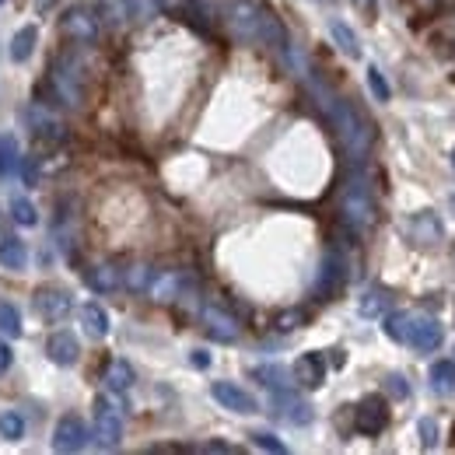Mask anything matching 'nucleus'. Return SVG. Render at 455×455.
I'll use <instances>...</instances> for the list:
<instances>
[{"label": "nucleus", "mask_w": 455, "mask_h": 455, "mask_svg": "<svg viewBox=\"0 0 455 455\" xmlns=\"http://www.w3.org/2000/svg\"><path fill=\"white\" fill-rule=\"evenodd\" d=\"M291 63H294L298 77H305L308 95L315 99V106H319V109H323V116L330 119V126H333L337 140L343 144V151H347L354 162H361V158L368 155L371 140H375V126H371V119L361 113V109H357L350 99H343L340 92H333V88H330L323 77H315V74L308 70L305 57H298L294 50H291Z\"/></svg>", "instance_id": "1"}, {"label": "nucleus", "mask_w": 455, "mask_h": 455, "mask_svg": "<svg viewBox=\"0 0 455 455\" xmlns=\"http://www.w3.org/2000/svg\"><path fill=\"white\" fill-rule=\"evenodd\" d=\"M225 21L235 39L242 43H256V46H274V50H287V32L281 18L267 7H259L256 0H231L225 11Z\"/></svg>", "instance_id": "2"}, {"label": "nucleus", "mask_w": 455, "mask_h": 455, "mask_svg": "<svg viewBox=\"0 0 455 455\" xmlns=\"http://www.w3.org/2000/svg\"><path fill=\"white\" fill-rule=\"evenodd\" d=\"M340 221L354 235H364L379 225V200H375V189L364 175H354L347 179L340 189Z\"/></svg>", "instance_id": "3"}, {"label": "nucleus", "mask_w": 455, "mask_h": 455, "mask_svg": "<svg viewBox=\"0 0 455 455\" xmlns=\"http://www.w3.org/2000/svg\"><path fill=\"white\" fill-rule=\"evenodd\" d=\"M50 88L57 95L60 106L67 109H81L84 106V77H81V63L74 57H57L50 63Z\"/></svg>", "instance_id": "4"}, {"label": "nucleus", "mask_w": 455, "mask_h": 455, "mask_svg": "<svg viewBox=\"0 0 455 455\" xmlns=\"http://www.w3.org/2000/svg\"><path fill=\"white\" fill-rule=\"evenodd\" d=\"M92 442L106 452L119 449L123 442V410L109 396L95 399V427H92Z\"/></svg>", "instance_id": "5"}, {"label": "nucleus", "mask_w": 455, "mask_h": 455, "mask_svg": "<svg viewBox=\"0 0 455 455\" xmlns=\"http://www.w3.org/2000/svg\"><path fill=\"white\" fill-rule=\"evenodd\" d=\"M60 28H63V36H67L70 43H77V46H92V43H99L102 18H99V11H92V7H84V4H77V7H70V11L63 14Z\"/></svg>", "instance_id": "6"}, {"label": "nucleus", "mask_w": 455, "mask_h": 455, "mask_svg": "<svg viewBox=\"0 0 455 455\" xmlns=\"http://www.w3.org/2000/svg\"><path fill=\"white\" fill-rule=\"evenodd\" d=\"M25 123H28V133H32L36 148H60L67 140V126L43 102H36V106L25 109Z\"/></svg>", "instance_id": "7"}, {"label": "nucleus", "mask_w": 455, "mask_h": 455, "mask_svg": "<svg viewBox=\"0 0 455 455\" xmlns=\"http://www.w3.org/2000/svg\"><path fill=\"white\" fill-rule=\"evenodd\" d=\"M32 308L46 323H63L70 315V308H74V294L60 284H43L36 287V294H32Z\"/></svg>", "instance_id": "8"}, {"label": "nucleus", "mask_w": 455, "mask_h": 455, "mask_svg": "<svg viewBox=\"0 0 455 455\" xmlns=\"http://www.w3.org/2000/svg\"><path fill=\"white\" fill-rule=\"evenodd\" d=\"M389 424V406L382 396H364L354 406V431L364 435V438H375L382 435Z\"/></svg>", "instance_id": "9"}, {"label": "nucleus", "mask_w": 455, "mask_h": 455, "mask_svg": "<svg viewBox=\"0 0 455 455\" xmlns=\"http://www.w3.org/2000/svg\"><path fill=\"white\" fill-rule=\"evenodd\" d=\"M406 235L417 249H435L445 242V225L435 211H417L410 221H406Z\"/></svg>", "instance_id": "10"}, {"label": "nucleus", "mask_w": 455, "mask_h": 455, "mask_svg": "<svg viewBox=\"0 0 455 455\" xmlns=\"http://www.w3.org/2000/svg\"><path fill=\"white\" fill-rule=\"evenodd\" d=\"M88 442H92V427L77 413L60 417L57 431H53V449L57 452H81V449H88Z\"/></svg>", "instance_id": "11"}, {"label": "nucleus", "mask_w": 455, "mask_h": 455, "mask_svg": "<svg viewBox=\"0 0 455 455\" xmlns=\"http://www.w3.org/2000/svg\"><path fill=\"white\" fill-rule=\"evenodd\" d=\"M200 323H204V333H207L211 340H218V343H235L238 337H242L238 319H235L231 312H225L221 305H204Z\"/></svg>", "instance_id": "12"}, {"label": "nucleus", "mask_w": 455, "mask_h": 455, "mask_svg": "<svg viewBox=\"0 0 455 455\" xmlns=\"http://www.w3.org/2000/svg\"><path fill=\"white\" fill-rule=\"evenodd\" d=\"M343 281H347V263H343V256L337 252V249H330V252L323 256V263H319L315 298H333V294L343 287Z\"/></svg>", "instance_id": "13"}, {"label": "nucleus", "mask_w": 455, "mask_h": 455, "mask_svg": "<svg viewBox=\"0 0 455 455\" xmlns=\"http://www.w3.org/2000/svg\"><path fill=\"white\" fill-rule=\"evenodd\" d=\"M211 396L218 399L225 410H231V413H256L259 410V399L252 396V393H245L242 386H235V382H214L211 386Z\"/></svg>", "instance_id": "14"}, {"label": "nucleus", "mask_w": 455, "mask_h": 455, "mask_svg": "<svg viewBox=\"0 0 455 455\" xmlns=\"http://www.w3.org/2000/svg\"><path fill=\"white\" fill-rule=\"evenodd\" d=\"M406 343L413 347V350H420V354H431V350H438L442 347V323L438 319H413L410 315V330H406Z\"/></svg>", "instance_id": "15"}, {"label": "nucleus", "mask_w": 455, "mask_h": 455, "mask_svg": "<svg viewBox=\"0 0 455 455\" xmlns=\"http://www.w3.org/2000/svg\"><path fill=\"white\" fill-rule=\"evenodd\" d=\"M270 410L277 413V417H284L287 424H312V406L305 403V399H298L291 389H281V393H274L270 396Z\"/></svg>", "instance_id": "16"}, {"label": "nucleus", "mask_w": 455, "mask_h": 455, "mask_svg": "<svg viewBox=\"0 0 455 455\" xmlns=\"http://www.w3.org/2000/svg\"><path fill=\"white\" fill-rule=\"evenodd\" d=\"M291 375H294V382L301 389H319L326 382V361H323V354H301L294 361V371Z\"/></svg>", "instance_id": "17"}, {"label": "nucleus", "mask_w": 455, "mask_h": 455, "mask_svg": "<svg viewBox=\"0 0 455 455\" xmlns=\"http://www.w3.org/2000/svg\"><path fill=\"white\" fill-rule=\"evenodd\" d=\"M46 354H50L53 364L70 368V364H77V357H81V343H77V337H74L70 330H60V333H53V337L46 340Z\"/></svg>", "instance_id": "18"}, {"label": "nucleus", "mask_w": 455, "mask_h": 455, "mask_svg": "<svg viewBox=\"0 0 455 455\" xmlns=\"http://www.w3.org/2000/svg\"><path fill=\"white\" fill-rule=\"evenodd\" d=\"M186 287H189V277H186L182 270H165V274H155L148 294H151L155 301H175V298L186 294Z\"/></svg>", "instance_id": "19"}, {"label": "nucleus", "mask_w": 455, "mask_h": 455, "mask_svg": "<svg viewBox=\"0 0 455 455\" xmlns=\"http://www.w3.org/2000/svg\"><path fill=\"white\" fill-rule=\"evenodd\" d=\"M77 315H81V326H84V333L92 337V340H106L109 337V312L99 305V301H84L81 308H77Z\"/></svg>", "instance_id": "20"}, {"label": "nucleus", "mask_w": 455, "mask_h": 455, "mask_svg": "<svg viewBox=\"0 0 455 455\" xmlns=\"http://www.w3.org/2000/svg\"><path fill=\"white\" fill-rule=\"evenodd\" d=\"M102 382H106V389H109V393H116V396H123L126 389H133L137 375H133L130 361L116 357V361H109V364H106V375H102Z\"/></svg>", "instance_id": "21"}, {"label": "nucleus", "mask_w": 455, "mask_h": 455, "mask_svg": "<svg viewBox=\"0 0 455 455\" xmlns=\"http://www.w3.org/2000/svg\"><path fill=\"white\" fill-rule=\"evenodd\" d=\"M88 287L99 291V294H109V291H119L123 287V270L116 263H99L88 270Z\"/></svg>", "instance_id": "22"}, {"label": "nucleus", "mask_w": 455, "mask_h": 455, "mask_svg": "<svg viewBox=\"0 0 455 455\" xmlns=\"http://www.w3.org/2000/svg\"><path fill=\"white\" fill-rule=\"evenodd\" d=\"M252 379L259 382V386H267L270 393H281V389H291V371H287L284 364H256L252 368Z\"/></svg>", "instance_id": "23"}, {"label": "nucleus", "mask_w": 455, "mask_h": 455, "mask_svg": "<svg viewBox=\"0 0 455 455\" xmlns=\"http://www.w3.org/2000/svg\"><path fill=\"white\" fill-rule=\"evenodd\" d=\"M330 36H333V43L340 46V53L347 60H357L361 57V39H357V32L347 25V21H340V18H333L330 21Z\"/></svg>", "instance_id": "24"}, {"label": "nucleus", "mask_w": 455, "mask_h": 455, "mask_svg": "<svg viewBox=\"0 0 455 455\" xmlns=\"http://www.w3.org/2000/svg\"><path fill=\"white\" fill-rule=\"evenodd\" d=\"M25 263H28V249H25V242L14 238V235L0 238V267H4V270H25Z\"/></svg>", "instance_id": "25"}, {"label": "nucleus", "mask_w": 455, "mask_h": 455, "mask_svg": "<svg viewBox=\"0 0 455 455\" xmlns=\"http://www.w3.org/2000/svg\"><path fill=\"white\" fill-rule=\"evenodd\" d=\"M36 43H39V28L36 25H25V28H18L14 32V39H11V60L14 63H25V60L36 53Z\"/></svg>", "instance_id": "26"}, {"label": "nucleus", "mask_w": 455, "mask_h": 455, "mask_svg": "<svg viewBox=\"0 0 455 455\" xmlns=\"http://www.w3.org/2000/svg\"><path fill=\"white\" fill-rule=\"evenodd\" d=\"M431 389L438 396H452L455 393V361L452 357H442L431 364Z\"/></svg>", "instance_id": "27"}, {"label": "nucleus", "mask_w": 455, "mask_h": 455, "mask_svg": "<svg viewBox=\"0 0 455 455\" xmlns=\"http://www.w3.org/2000/svg\"><path fill=\"white\" fill-rule=\"evenodd\" d=\"M151 281H155V270H151L148 263H133V267H126V270H123V287H126V291L148 294Z\"/></svg>", "instance_id": "28"}, {"label": "nucleus", "mask_w": 455, "mask_h": 455, "mask_svg": "<svg viewBox=\"0 0 455 455\" xmlns=\"http://www.w3.org/2000/svg\"><path fill=\"white\" fill-rule=\"evenodd\" d=\"M386 308H389V291H382V287H371L357 305V312L364 319H379V315H386Z\"/></svg>", "instance_id": "29"}, {"label": "nucleus", "mask_w": 455, "mask_h": 455, "mask_svg": "<svg viewBox=\"0 0 455 455\" xmlns=\"http://www.w3.org/2000/svg\"><path fill=\"white\" fill-rule=\"evenodd\" d=\"M21 165L18 158V140L11 133H0V179H11Z\"/></svg>", "instance_id": "30"}, {"label": "nucleus", "mask_w": 455, "mask_h": 455, "mask_svg": "<svg viewBox=\"0 0 455 455\" xmlns=\"http://www.w3.org/2000/svg\"><path fill=\"white\" fill-rule=\"evenodd\" d=\"M0 438L4 442H21L25 438V417L18 410H0Z\"/></svg>", "instance_id": "31"}, {"label": "nucleus", "mask_w": 455, "mask_h": 455, "mask_svg": "<svg viewBox=\"0 0 455 455\" xmlns=\"http://www.w3.org/2000/svg\"><path fill=\"white\" fill-rule=\"evenodd\" d=\"M21 330H25V326H21V308L11 305V301H0V333L11 337V340H18Z\"/></svg>", "instance_id": "32"}, {"label": "nucleus", "mask_w": 455, "mask_h": 455, "mask_svg": "<svg viewBox=\"0 0 455 455\" xmlns=\"http://www.w3.org/2000/svg\"><path fill=\"white\" fill-rule=\"evenodd\" d=\"M11 221L21 228H36L39 225V211L32 207V200L18 196V200H11Z\"/></svg>", "instance_id": "33"}, {"label": "nucleus", "mask_w": 455, "mask_h": 455, "mask_svg": "<svg viewBox=\"0 0 455 455\" xmlns=\"http://www.w3.org/2000/svg\"><path fill=\"white\" fill-rule=\"evenodd\" d=\"M382 330L393 337V340H399V343H406V330H410V315L406 312H389V315H382Z\"/></svg>", "instance_id": "34"}, {"label": "nucleus", "mask_w": 455, "mask_h": 455, "mask_svg": "<svg viewBox=\"0 0 455 455\" xmlns=\"http://www.w3.org/2000/svg\"><path fill=\"white\" fill-rule=\"evenodd\" d=\"M368 88H371V95L379 102H389V95H393V88H389V81H386V74L379 67H368Z\"/></svg>", "instance_id": "35"}, {"label": "nucleus", "mask_w": 455, "mask_h": 455, "mask_svg": "<svg viewBox=\"0 0 455 455\" xmlns=\"http://www.w3.org/2000/svg\"><path fill=\"white\" fill-rule=\"evenodd\" d=\"M249 438H252V445H256V449H263V452H277V455L287 452L284 442H281L277 435H270V431H252Z\"/></svg>", "instance_id": "36"}, {"label": "nucleus", "mask_w": 455, "mask_h": 455, "mask_svg": "<svg viewBox=\"0 0 455 455\" xmlns=\"http://www.w3.org/2000/svg\"><path fill=\"white\" fill-rule=\"evenodd\" d=\"M386 393L393 399H406L410 396V386H406V375H399V371H393L389 379H386Z\"/></svg>", "instance_id": "37"}, {"label": "nucleus", "mask_w": 455, "mask_h": 455, "mask_svg": "<svg viewBox=\"0 0 455 455\" xmlns=\"http://www.w3.org/2000/svg\"><path fill=\"white\" fill-rule=\"evenodd\" d=\"M417 427H420V442H424V449H435V445H438V424H435L431 417H424Z\"/></svg>", "instance_id": "38"}, {"label": "nucleus", "mask_w": 455, "mask_h": 455, "mask_svg": "<svg viewBox=\"0 0 455 455\" xmlns=\"http://www.w3.org/2000/svg\"><path fill=\"white\" fill-rule=\"evenodd\" d=\"M301 323H305V312H298V308H294V312H284V315H277V330H281V333L298 330Z\"/></svg>", "instance_id": "39"}, {"label": "nucleus", "mask_w": 455, "mask_h": 455, "mask_svg": "<svg viewBox=\"0 0 455 455\" xmlns=\"http://www.w3.org/2000/svg\"><path fill=\"white\" fill-rule=\"evenodd\" d=\"M438 36H442V43H455V11L442 18V25H438Z\"/></svg>", "instance_id": "40"}, {"label": "nucleus", "mask_w": 455, "mask_h": 455, "mask_svg": "<svg viewBox=\"0 0 455 455\" xmlns=\"http://www.w3.org/2000/svg\"><path fill=\"white\" fill-rule=\"evenodd\" d=\"M11 357H14V354H11V343L0 340V375H4L7 368H11Z\"/></svg>", "instance_id": "41"}, {"label": "nucleus", "mask_w": 455, "mask_h": 455, "mask_svg": "<svg viewBox=\"0 0 455 455\" xmlns=\"http://www.w3.org/2000/svg\"><path fill=\"white\" fill-rule=\"evenodd\" d=\"M36 179H39V172H36V158H25V182H28V186H36Z\"/></svg>", "instance_id": "42"}, {"label": "nucleus", "mask_w": 455, "mask_h": 455, "mask_svg": "<svg viewBox=\"0 0 455 455\" xmlns=\"http://www.w3.org/2000/svg\"><path fill=\"white\" fill-rule=\"evenodd\" d=\"M204 452H238V449H235V445H225V442H207Z\"/></svg>", "instance_id": "43"}, {"label": "nucleus", "mask_w": 455, "mask_h": 455, "mask_svg": "<svg viewBox=\"0 0 455 455\" xmlns=\"http://www.w3.org/2000/svg\"><path fill=\"white\" fill-rule=\"evenodd\" d=\"M155 7H162L165 14H175V11L182 7V0H155Z\"/></svg>", "instance_id": "44"}, {"label": "nucleus", "mask_w": 455, "mask_h": 455, "mask_svg": "<svg viewBox=\"0 0 455 455\" xmlns=\"http://www.w3.org/2000/svg\"><path fill=\"white\" fill-rule=\"evenodd\" d=\"M193 364H196V368H207V364H211L207 350H193Z\"/></svg>", "instance_id": "45"}, {"label": "nucleus", "mask_w": 455, "mask_h": 455, "mask_svg": "<svg viewBox=\"0 0 455 455\" xmlns=\"http://www.w3.org/2000/svg\"><path fill=\"white\" fill-rule=\"evenodd\" d=\"M350 4H354L357 11H364V14H368V11H375V0H350Z\"/></svg>", "instance_id": "46"}, {"label": "nucleus", "mask_w": 455, "mask_h": 455, "mask_svg": "<svg viewBox=\"0 0 455 455\" xmlns=\"http://www.w3.org/2000/svg\"><path fill=\"white\" fill-rule=\"evenodd\" d=\"M50 4H53V0H36V7H39V11H46Z\"/></svg>", "instance_id": "47"}, {"label": "nucleus", "mask_w": 455, "mask_h": 455, "mask_svg": "<svg viewBox=\"0 0 455 455\" xmlns=\"http://www.w3.org/2000/svg\"><path fill=\"white\" fill-rule=\"evenodd\" d=\"M417 4H420V7H431V4H435V0H417Z\"/></svg>", "instance_id": "48"}, {"label": "nucleus", "mask_w": 455, "mask_h": 455, "mask_svg": "<svg viewBox=\"0 0 455 455\" xmlns=\"http://www.w3.org/2000/svg\"><path fill=\"white\" fill-rule=\"evenodd\" d=\"M449 207H452V214H455V196H452V200H449Z\"/></svg>", "instance_id": "49"}, {"label": "nucleus", "mask_w": 455, "mask_h": 455, "mask_svg": "<svg viewBox=\"0 0 455 455\" xmlns=\"http://www.w3.org/2000/svg\"><path fill=\"white\" fill-rule=\"evenodd\" d=\"M0 4H7V0H0Z\"/></svg>", "instance_id": "50"}]
</instances>
